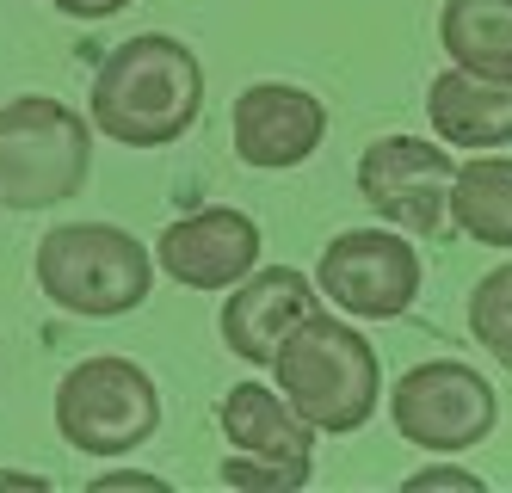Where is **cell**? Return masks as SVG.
<instances>
[{
  "label": "cell",
  "instance_id": "6da1fadb",
  "mask_svg": "<svg viewBox=\"0 0 512 493\" xmlns=\"http://www.w3.org/2000/svg\"><path fill=\"white\" fill-rule=\"evenodd\" d=\"M204 111V62L167 31H136L105 50L87 87V118L118 148H173Z\"/></svg>",
  "mask_w": 512,
  "mask_h": 493
},
{
  "label": "cell",
  "instance_id": "7a4b0ae2",
  "mask_svg": "<svg viewBox=\"0 0 512 493\" xmlns=\"http://www.w3.org/2000/svg\"><path fill=\"white\" fill-rule=\"evenodd\" d=\"M278 395L303 413L321 438H346L364 432L371 413L383 407V364L377 346L364 339V327L352 315H309L297 333L278 346V358L266 364Z\"/></svg>",
  "mask_w": 512,
  "mask_h": 493
},
{
  "label": "cell",
  "instance_id": "3957f363",
  "mask_svg": "<svg viewBox=\"0 0 512 493\" xmlns=\"http://www.w3.org/2000/svg\"><path fill=\"white\" fill-rule=\"evenodd\" d=\"M38 290L62 315L81 321H118L136 315L155 290V247H142L118 222H56L31 253Z\"/></svg>",
  "mask_w": 512,
  "mask_h": 493
},
{
  "label": "cell",
  "instance_id": "277c9868",
  "mask_svg": "<svg viewBox=\"0 0 512 493\" xmlns=\"http://www.w3.org/2000/svg\"><path fill=\"white\" fill-rule=\"evenodd\" d=\"M93 118L56 93L0 105V210H56L93 179Z\"/></svg>",
  "mask_w": 512,
  "mask_h": 493
},
{
  "label": "cell",
  "instance_id": "5b68a950",
  "mask_svg": "<svg viewBox=\"0 0 512 493\" xmlns=\"http://www.w3.org/2000/svg\"><path fill=\"white\" fill-rule=\"evenodd\" d=\"M56 432L87 457H130L161 432V389L136 358L99 352L56 383Z\"/></svg>",
  "mask_w": 512,
  "mask_h": 493
},
{
  "label": "cell",
  "instance_id": "8992f818",
  "mask_svg": "<svg viewBox=\"0 0 512 493\" xmlns=\"http://www.w3.org/2000/svg\"><path fill=\"white\" fill-rule=\"evenodd\" d=\"M383 401L401 444L432 450V457H463V450L488 444V432L500 426L494 383L463 358H426L414 370H401Z\"/></svg>",
  "mask_w": 512,
  "mask_h": 493
},
{
  "label": "cell",
  "instance_id": "52a82bcc",
  "mask_svg": "<svg viewBox=\"0 0 512 493\" xmlns=\"http://www.w3.org/2000/svg\"><path fill=\"white\" fill-rule=\"evenodd\" d=\"M426 265L401 229H340L315 259V290L352 321H401L420 302Z\"/></svg>",
  "mask_w": 512,
  "mask_h": 493
},
{
  "label": "cell",
  "instance_id": "ba28073f",
  "mask_svg": "<svg viewBox=\"0 0 512 493\" xmlns=\"http://www.w3.org/2000/svg\"><path fill=\"white\" fill-rule=\"evenodd\" d=\"M451 185H457V155L426 136H377L358 155V198L371 204L389 229L414 241H445L451 229Z\"/></svg>",
  "mask_w": 512,
  "mask_h": 493
},
{
  "label": "cell",
  "instance_id": "9c48e42d",
  "mask_svg": "<svg viewBox=\"0 0 512 493\" xmlns=\"http://www.w3.org/2000/svg\"><path fill=\"white\" fill-rule=\"evenodd\" d=\"M229 142H235L241 167L290 173L327 142V99H315L297 81H253V87H241V99L229 111Z\"/></svg>",
  "mask_w": 512,
  "mask_h": 493
},
{
  "label": "cell",
  "instance_id": "30bf717a",
  "mask_svg": "<svg viewBox=\"0 0 512 493\" xmlns=\"http://www.w3.org/2000/svg\"><path fill=\"white\" fill-rule=\"evenodd\" d=\"M155 265L173 284H186V290L223 296L260 265V222H253L247 210H235V204L192 210V216H179V222L161 229Z\"/></svg>",
  "mask_w": 512,
  "mask_h": 493
},
{
  "label": "cell",
  "instance_id": "8fae6325",
  "mask_svg": "<svg viewBox=\"0 0 512 493\" xmlns=\"http://www.w3.org/2000/svg\"><path fill=\"white\" fill-rule=\"evenodd\" d=\"M315 302H321V290H315L309 272H297V265H253L235 290H223L216 333H223V346L241 364H260L266 370L284 339L315 315Z\"/></svg>",
  "mask_w": 512,
  "mask_h": 493
},
{
  "label": "cell",
  "instance_id": "7c38bea8",
  "mask_svg": "<svg viewBox=\"0 0 512 493\" xmlns=\"http://www.w3.org/2000/svg\"><path fill=\"white\" fill-rule=\"evenodd\" d=\"M216 426H223L229 450H247V457H266L278 469H290L297 481L315 475V426L297 407L278 395V383H235L223 401H216Z\"/></svg>",
  "mask_w": 512,
  "mask_h": 493
},
{
  "label": "cell",
  "instance_id": "4fadbf2b",
  "mask_svg": "<svg viewBox=\"0 0 512 493\" xmlns=\"http://www.w3.org/2000/svg\"><path fill=\"white\" fill-rule=\"evenodd\" d=\"M426 124L445 148H475V155L512 148V81L451 62L426 87Z\"/></svg>",
  "mask_w": 512,
  "mask_h": 493
},
{
  "label": "cell",
  "instance_id": "5bb4252c",
  "mask_svg": "<svg viewBox=\"0 0 512 493\" xmlns=\"http://www.w3.org/2000/svg\"><path fill=\"white\" fill-rule=\"evenodd\" d=\"M451 229L475 247H512V155L488 148V155L457 161Z\"/></svg>",
  "mask_w": 512,
  "mask_h": 493
},
{
  "label": "cell",
  "instance_id": "9a60e30c",
  "mask_svg": "<svg viewBox=\"0 0 512 493\" xmlns=\"http://www.w3.org/2000/svg\"><path fill=\"white\" fill-rule=\"evenodd\" d=\"M438 44L457 68L512 81V0H445Z\"/></svg>",
  "mask_w": 512,
  "mask_h": 493
},
{
  "label": "cell",
  "instance_id": "2e32d148",
  "mask_svg": "<svg viewBox=\"0 0 512 493\" xmlns=\"http://www.w3.org/2000/svg\"><path fill=\"white\" fill-rule=\"evenodd\" d=\"M463 321H469V339H475V346H482L500 370H512V259L494 265L488 278H475Z\"/></svg>",
  "mask_w": 512,
  "mask_h": 493
},
{
  "label": "cell",
  "instance_id": "e0dca14e",
  "mask_svg": "<svg viewBox=\"0 0 512 493\" xmlns=\"http://www.w3.org/2000/svg\"><path fill=\"white\" fill-rule=\"evenodd\" d=\"M216 481H223V487H260V493H297L303 487L290 469H278L266 457H247V450H229V457L216 463Z\"/></svg>",
  "mask_w": 512,
  "mask_h": 493
},
{
  "label": "cell",
  "instance_id": "ac0fdd59",
  "mask_svg": "<svg viewBox=\"0 0 512 493\" xmlns=\"http://www.w3.org/2000/svg\"><path fill=\"white\" fill-rule=\"evenodd\" d=\"M408 493H426V487H451V493H488V481L475 475V469H463V463H426V469H414L408 481H401Z\"/></svg>",
  "mask_w": 512,
  "mask_h": 493
},
{
  "label": "cell",
  "instance_id": "d6986e66",
  "mask_svg": "<svg viewBox=\"0 0 512 493\" xmlns=\"http://www.w3.org/2000/svg\"><path fill=\"white\" fill-rule=\"evenodd\" d=\"M87 487H93V493H118V487H149V493H167V475H149V469H124V463H112V469H99Z\"/></svg>",
  "mask_w": 512,
  "mask_h": 493
},
{
  "label": "cell",
  "instance_id": "ffe728a7",
  "mask_svg": "<svg viewBox=\"0 0 512 493\" xmlns=\"http://www.w3.org/2000/svg\"><path fill=\"white\" fill-rule=\"evenodd\" d=\"M56 13H68V19H112V13H124V7H136V0H50Z\"/></svg>",
  "mask_w": 512,
  "mask_h": 493
},
{
  "label": "cell",
  "instance_id": "44dd1931",
  "mask_svg": "<svg viewBox=\"0 0 512 493\" xmlns=\"http://www.w3.org/2000/svg\"><path fill=\"white\" fill-rule=\"evenodd\" d=\"M0 487H50V475H38V469H0Z\"/></svg>",
  "mask_w": 512,
  "mask_h": 493
}]
</instances>
